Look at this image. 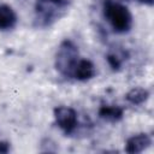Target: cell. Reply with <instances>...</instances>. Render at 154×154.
Here are the masks:
<instances>
[{"label":"cell","mask_w":154,"mask_h":154,"mask_svg":"<svg viewBox=\"0 0 154 154\" xmlns=\"http://www.w3.org/2000/svg\"><path fill=\"white\" fill-rule=\"evenodd\" d=\"M149 97V91L144 88L137 87V88H132L131 90H129L125 95V99L132 103V105H142L143 102H146Z\"/></svg>","instance_id":"9"},{"label":"cell","mask_w":154,"mask_h":154,"mask_svg":"<svg viewBox=\"0 0 154 154\" xmlns=\"http://www.w3.org/2000/svg\"><path fill=\"white\" fill-rule=\"evenodd\" d=\"M95 75H96V69L93 61H90L89 59H79L73 70L72 78L84 82L91 79L93 77H95Z\"/></svg>","instance_id":"6"},{"label":"cell","mask_w":154,"mask_h":154,"mask_svg":"<svg viewBox=\"0 0 154 154\" xmlns=\"http://www.w3.org/2000/svg\"><path fill=\"white\" fill-rule=\"evenodd\" d=\"M152 144V138L148 134L141 132L129 137L125 142V152L129 154H137L147 149Z\"/></svg>","instance_id":"5"},{"label":"cell","mask_w":154,"mask_h":154,"mask_svg":"<svg viewBox=\"0 0 154 154\" xmlns=\"http://www.w3.org/2000/svg\"><path fill=\"white\" fill-rule=\"evenodd\" d=\"M70 6V0H36L34 25L47 28L59 20Z\"/></svg>","instance_id":"1"},{"label":"cell","mask_w":154,"mask_h":154,"mask_svg":"<svg viewBox=\"0 0 154 154\" xmlns=\"http://www.w3.org/2000/svg\"><path fill=\"white\" fill-rule=\"evenodd\" d=\"M10 152V143L6 141H0V153L6 154Z\"/></svg>","instance_id":"11"},{"label":"cell","mask_w":154,"mask_h":154,"mask_svg":"<svg viewBox=\"0 0 154 154\" xmlns=\"http://www.w3.org/2000/svg\"><path fill=\"white\" fill-rule=\"evenodd\" d=\"M17 14L8 5H0V30H10L17 24Z\"/></svg>","instance_id":"7"},{"label":"cell","mask_w":154,"mask_h":154,"mask_svg":"<svg viewBox=\"0 0 154 154\" xmlns=\"http://www.w3.org/2000/svg\"><path fill=\"white\" fill-rule=\"evenodd\" d=\"M140 1L141 4H144V5H148V6H152L154 4V0H137Z\"/></svg>","instance_id":"12"},{"label":"cell","mask_w":154,"mask_h":154,"mask_svg":"<svg viewBox=\"0 0 154 154\" xmlns=\"http://www.w3.org/2000/svg\"><path fill=\"white\" fill-rule=\"evenodd\" d=\"M102 11L116 32L124 34L132 26V14L129 8L118 0H103Z\"/></svg>","instance_id":"2"},{"label":"cell","mask_w":154,"mask_h":154,"mask_svg":"<svg viewBox=\"0 0 154 154\" xmlns=\"http://www.w3.org/2000/svg\"><path fill=\"white\" fill-rule=\"evenodd\" d=\"M126 55H128V53L125 51H123L122 48H118L117 51L108 52L107 55H106V59H107L109 66L112 67V70L118 71V70H120L123 63L125 61Z\"/></svg>","instance_id":"10"},{"label":"cell","mask_w":154,"mask_h":154,"mask_svg":"<svg viewBox=\"0 0 154 154\" xmlns=\"http://www.w3.org/2000/svg\"><path fill=\"white\" fill-rule=\"evenodd\" d=\"M54 119L57 125L66 134L70 135L75 131L77 126V112L72 107L67 106H58L53 111Z\"/></svg>","instance_id":"4"},{"label":"cell","mask_w":154,"mask_h":154,"mask_svg":"<svg viewBox=\"0 0 154 154\" xmlns=\"http://www.w3.org/2000/svg\"><path fill=\"white\" fill-rule=\"evenodd\" d=\"M124 116V109L119 106H109V105H102L99 108V117L107 120V122H119L122 120Z\"/></svg>","instance_id":"8"},{"label":"cell","mask_w":154,"mask_h":154,"mask_svg":"<svg viewBox=\"0 0 154 154\" xmlns=\"http://www.w3.org/2000/svg\"><path fill=\"white\" fill-rule=\"evenodd\" d=\"M79 60L78 47L71 40H63L55 52L54 66L57 71L64 77L72 78L73 70Z\"/></svg>","instance_id":"3"}]
</instances>
